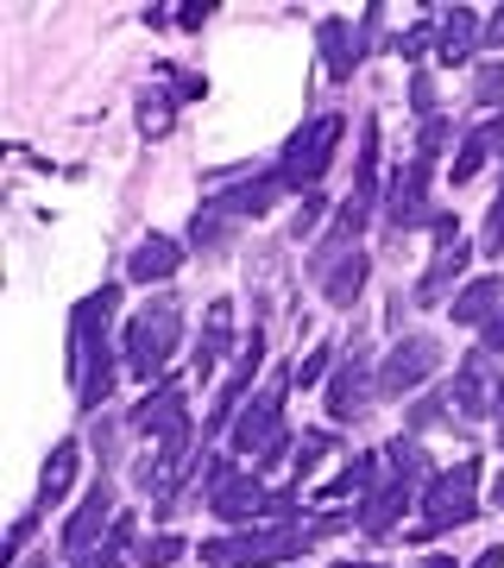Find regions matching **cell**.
<instances>
[{"label":"cell","instance_id":"6da1fadb","mask_svg":"<svg viewBox=\"0 0 504 568\" xmlns=\"http://www.w3.org/2000/svg\"><path fill=\"white\" fill-rule=\"evenodd\" d=\"M114 304H121V291L101 284L95 297H82V304L70 310V379H76V405L82 410L107 405V392H114V361H107Z\"/></svg>","mask_w":504,"mask_h":568},{"label":"cell","instance_id":"7a4b0ae2","mask_svg":"<svg viewBox=\"0 0 504 568\" xmlns=\"http://www.w3.org/2000/svg\"><path fill=\"white\" fill-rule=\"evenodd\" d=\"M316 544V525H253L240 537H208L196 549L202 568H265V562H290L297 549Z\"/></svg>","mask_w":504,"mask_h":568},{"label":"cell","instance_id":"3957f363","mask_svg":"<svg viewBox=\"0 0 504 568\" xmlns=\"http://www.w3.org/2000/svg\"><path fill=\"white\" fill-rule=\"evenodd\" d=\"M177 342H183V310H177V297H158L152 310H140V316L126 323V342H121L126 373L152 386V379H158L164 366H171Z\"/></svg>","mask_w":504,"mask_h":568},{"label":"cell","instance_id":"277c9868","mask_svg":"<svg viewBox=\"0 0 504 568\" xmlns=\"http://www.w3.org/2000/svg\"><path fill=\"white\" fill-rule=\"evenodd\" d=\"M423 511H429L423 537L473 525V518H480V462L466 455V462L454 467V474H435V480H429V493H423Z\"/></svg>","mask_w":504,"mask_h":568},{"label":"cell","instance_id":"5b68a950","mask_svg":"<svg viewBox=\"0 0 504 568\" xmlns=\"http://www.w3.org/2000/svg\"><path fill=\"white\" fill-rule=\"evenodd\" d=\"M335 145H341V114H322V121L302 126L297 140L284 145V159H278L284 190H309V183H316L328 164H335Z\"/></svg>","mask_w":504,"mask_h":568},{"label":"cell","instance_id":"8992f818","mask_svg":"<svg viewBox=\"0 0 504 568\" xmlns=\"http://www.w3.org/2000/svg\"><path fill=\"white\" fill-rule=\"evenodd\" d=\"M448 392H454V410H461V417H492V410L504 417V366H492L485 347L480 354H466Z\"/></svg>","mask_w":504,"mask_h":568},{"label":"cell","instance_id":"52a82bcc","mask_svg":"<svg viewBox=\"0 0 504 568\" xmlns=\"http://www.w3.org/2000/svg\"><path fill=\"white\" fill-rule=\"evenodd\" d=\"M429 171H435L429 159H410L398 178H391V190H384V215H391V227H423V222L435 227L442 222V215L429 209Z\"/></svg>","mask_w":504,"mask_h":568},{"label":"cell","instance_id":"ba28073f","mask_svg":"<svg viewBox=\"0 0 504 568\" xmlns=\"http://www.w3.org/2000/svg\"><path fill=\"white\" fill-rule=\"evenodd\" d=\"M435 366H442V347L429 342V335H410V342H398L391 354H384V366H379V392H384V398H403L410 386H423Z\"/></svg>","mask_w":504,"mask_h":568},{"label":"cell","instance_id":"9c48e42d","mask_svg":"<svg viewBox=\"0 0 504 568\" xmlns=\"http://www.w3.org/2000/svg\"><path fill=\"white\" fill-rule=\"evenodd\" d=\"M101 525H114V487H107V480H95V487H89V499L70 511V525L58 530V549L70 556V562H82V556L95 549Z\"/></svg>","mask_w":504,"mask_h":568},{"label":"cell","instance_id":"30bf717a","mask_svg":"<svg viewBox=\"0 0 504 568\" xmlns=\"http://www.w3.org/2000/svg\"><path fill=\"white\" fill-rule=\"evenodd\" d=\"M435 234H442V246H435V260H429V272L416 278V297H410V304H423V310H429V304H442L448 284L461 278L466 260H473V246H466L461 234H454V222H448V215L435 222Z\"/></svg>","mask_w":504,"mask_h":568},{"label":"cell","instance_id":"8fae6325","mask_svg":"<svg viewBox=\"0 0 504 568\" xmlns=\"http://www.w3.org/2000/svg\"><path fill=\"white\" fill-rule=\"evenodd\" d=\"M208 511H215V518H227V525H246V530H253V518H259V525H278V493H265L259 480L234 474V480L208 499Z\"/></svg>","mask_w":504,"mask_h":568},{"label":"cell","instance_id":"7c38bea8","mask_svg":"<svg viewBox=\"0 0 504 568\" xmlns=\"http://www.w3.org/2000/svg\"><path fill=\"white\" fill-rule=\"evenodd\" d=\"M126 424L140 429V436H158V443H164V436H177V429H189V398H183V379H164L152 398H140Z\"/></svg>","mask_w":504,"mask_h":568},{"label":"cell","instance_id":"4fadbf2b","mask_svg":"<svg viewBox=\"0 0 504 568\" xmlns=\"http://www.w3.org/2000/svg\"><path fill=\"white\" fill-rule=\"evenodd\" d=\"M366 392H372V379H366V354L353 347L341 366H335V379H328V417L335 424H353L366 410Z\"/></svg>","mask_w":504,"mask_h":568},{"label":"cell","instance_id":"5bb4252c","mask_svg":"<svg viewBox=\"0 0 504 568\" xmlns=\"http://www.w3.org/2000/svg\"><path fill=\"white\" fill-rule=\"evenodd\" d=\"M177 265H183V246L177 241H164V234H152V241L133 246V284H164V278H177Z\"/></svg>","mask_w":504,"mask_h":568},{"label":"cell","instance_id":"9a60e30c","mask_svg":"<svg viewBox=\"0 0 504 568\" xmlns=\"http://www.w3.org/2000/svg\"><path fill=\"white\" fill-rule=\"evenodd\" d=\"M473 44H485V39H480V13H473V7H454V13H442L435 58H442V63H466V58H473Z\"/></svg>","mask_w":504,"mask_h":568},{"label":"cell","instance_id":"2e32d148","mask_svg":"<svg viewBox=\"0 0 504 568\" xmlns=\"http://www.w3.org/2000/svg\"><path fill=\"white\" fill-rule=\"evenodd\" d=\"M360 32L347 20H322V63H328V77L335 82H353V63H360Z\"/></svg>","mask_w":504,"mask_h":568},{"label":"cell","instance_id":"e0dca14e","mask_svg":"<svg viewBox=\"0 0 504 568\" xmlns=\"http://www.w3.org/2000/svg\"><path fill=\"white\" fill-rule=\"evenodd\" d=\"M504 316V278H473L454 297V323H498Z\"/></svg>","mask_w":504,"mask_h":568},{"label":"cell","instance_id":"ac0fdd59","mask_svg":"<svg viewBox=\"0 0 504 568\" xmlns=\"http://www.w3.org/2000/svg\"><path fill=\"white\" fill-rule=\"evenodd\" d=\"M227 342H234V304L222 297V304H208V328H202V347H196V373H202V379L222 366Z\"/></svg>","mask_w":504,"mask_h":568},{"label":"cell","instance_id":"d6986e66","mask_svg":"<svg viewBox=\"0 0 504 568\" xmlns=\"http://www.w3.org/2000/svg\"><path fill=\"white\" fill-rule=\"evenodd\" d=\"M360 284H366V253L353 246V253H341V260H335V265L322 272V297L347 310L353 297H360Z\"/></svg>","mask_w":504,"mask_h":568},{"label":"cell","instance_id":"ffe728a7","mask_svg":"<svg viewBox=\"0 0 504 568\" xmlns=\"http://www.w3.org/2000/svg\"><path fill=\"white\" fill-rule=\"evenodd\" d=\"M76 480V443H58L51 448V462H44V480H39V506H58L63 493Z\"/></svg>","mask_w":504,"mask_h":568},{"label":"cell","instance_id":"44dd1931","mask_svg":"<svg viewBox=\"0 0 504 568\" xmlns=\"http://www.w3.org/2000/svg\"><path fill=\"white\" fill-rule=\"evenodd\" d=\"M498 140H504V121H492V126H480V133H466V145H461V159H454V183H466L473 171H480L492 152H498Z\"/></svg>","mask_w":504,"mask_h":568},{"label":"cell","instance_id":"7402d4cb","mask_svg":"<svg viewBox=\"0 0 504 568\" xmlns=\"http://www.w3.org/2000/svg\"><path fill=\"white\" fill-rule=\"evenodd\" d=\"M101 556H82L76 568H121L126 562V549H133V511H121L114 525H107V544H95Z\"/></svg>","mask_w":504,"mask_h":568},{"label":"cell","instance_id":"603a6c76","mask_svg":"<svg viewBox=\"0 0 504 568\" xmlns=\"http://www.w3.org/2000/svg\"><path fill=\"white\" fill-rule=\"evenodd\" d=\"M328 429H309V436H302L297 443V455H290V474H297V487H302V474H316V467H322V455H328Z\"/></svg>","mask_w":504,"mask_h":568},{"label":"cell","instance_id":"cb8c5ba5","mask_svg":"<svg viewBox=\"0 0 504 568\" xmlns=\"http://www.w3.org/2000/svg\"><path fill=\"white\" fill-rule=\"evenodd\" d=\"M140 133H152V140L171 133V95H164V89H152V95L140 102Z\"/></svg>","mask_w":504,"mask_h":568},{"label":"cell","instance_id":"d4e9b609","mask_svg":"<svg viewBox=\"0 0 504 568\" xmlns=\"http://www.w3.org/2000/svg\"><path fill=\"white\" fill-rule=\"evenodd\" d=\"M183 549H189V544H183L177 530H164V537H152V544L140 549V568H171V562L183 556Z\"/></svg>","mask_w":504,"mask_h":568},{"label":"cell","instance_id":"484cf974","mask_svg":"<svg viewBox=\"0 0 504 568\" xmlns=\"http://www.w3.org/2000/svg\"><path fill=\"white\" fill-rule=\"evenodd\" d=\"M473 95H480L485 108H504V58L480 63V77H473Z\"/></svg>","mask_w":504,"mask_h":568},{"label":"cell","instance_id":"4316f807","mask_svg":"<svg viewBox=\"0 0 504 568\" xmlns=\"http://www.w3.org/2000/svg\"><path fill=\"white\" fill-rule=\"evenodd\" d=\"M328 361H335V347H316V354H302V361H297V386H316V379L328 373Z\"/></svg>","mask_w":504,"mask_h":568},{"label":"cell","instance_id":"83f0119b","mask_svg":"<svg viewBox=\"0 0 504 568\" xmlns=\"http://www.w3.org/2000/svg\"><path fill=\"white\" fill-rule=\"evenodd\" d=\"M485 253H504V196L492 203V215H485Z\"/></svg>","mask_w":504,"mask_h":568},{"label":"cell","instance_id":"f1b7e54d","mask_svg":"<svg viewBox=\"0 0 504 568\" xmlns=\"http://www.w3.org/2000/svg\"><path fill=\"white\" fill-rule=\"evenodd\" d=\"M485 354H492V361H504V316H498V323H485Z\"/></svg>","mask_w":504,"mask_h":568},{"label":"cell","instance_id":"f546056e","mask_svg":"<svg viewBox=\"0 0 504 568\" xmlns=\"http://www.w3.org/2000/svg\"><path fill=\"white\" fill-rule=\"evenodd\" d=\"M485 44H492V51H498V44H504V7H498V13H492V20H485Z\"/></svg>","mask_w":504,"mask_h":568},{"label":"cell","instance_id":"4dcf8cb0","mask_svg":"<svg viewBox=\"0 0 504 568\" xmlns=\"http://www.w3.org/2000/svg\"><path fill=\"white\" fill-rule=\"evenodd\" d=\"M410 102H416V114H429V77L410 82Z\"/></svg>","mask_w":504,"mask_h":568},{"label":"cell","instance_id":"1f68e13d","mask_svg":"<svg viewBox=\"0 0 504 568\" xmlns=\"http://www.w3.org/2000/svg\"><path fill=\"white\" fill-rule=\"evenodd\" d=\"M473 568H504V544H492V549H485V556H480Z\"/></svg>","mask_w":504,"mask_h":568},{"label":"cell","instance_id":"d6a6232c","mask_svg":"<svg viewBox=\"0 0 504 568\" xmlns=\"http://www.w3.org/2000/svg\"><path fill=\"white\" fill-rule=\"evenodd\" d=\"M492 506L504 511V474H498V480H492Z\"/></svg>","mask_w":504,"mask_h":568},{"label":"cell","instance_id":"836d02e7","mask_svg":"<svg viewBox=\"0 0 504 568\" xmlns=\"http://www.w3.org/2000/svg\"><path fill=\"white\" fill-rule=\"evenodd\" d=\"M416 568H454V556H429V562H416Z\"/></svg>","mask_w":504,"mask_h":568},{"label":"cell","instance_id":"e575fe53","mask_svg":"<svg viewBox=\"0 0 504 568\" xmlns=\"http://www.w3.org/2000/svg\"><path fill=\"white\" fill-rule=\"evenodd\" d=\"M328 568H379V562H328Z\"/></svg>","mask_w":504,"mask_h":568},{"label":"cell","instance_id":"d590c367","mask_svg":"<svg viewBox=\"0 0 504 568\" xmlns=\"http://www.w3.org/2000/svg\"><path fill=\"white\" fill-rule=\"evenodd\" d=\"M25 568H39V562H25Z\"/></svg>","mask_w":504,"mask_h":568},{"label":"cell","instance_id":"8d00e7d4","mask_svg":"<svg viewBox=\"0 0 504 568\" xmlns=\"http://www.w3.org/2000/svg\"><path fill=\"white\" fill-rule=\"evenodd\" d=\"M498 436H504V429H498Z\"/></svg>","mask_w":504,"mask_h":568}]
</instances>
